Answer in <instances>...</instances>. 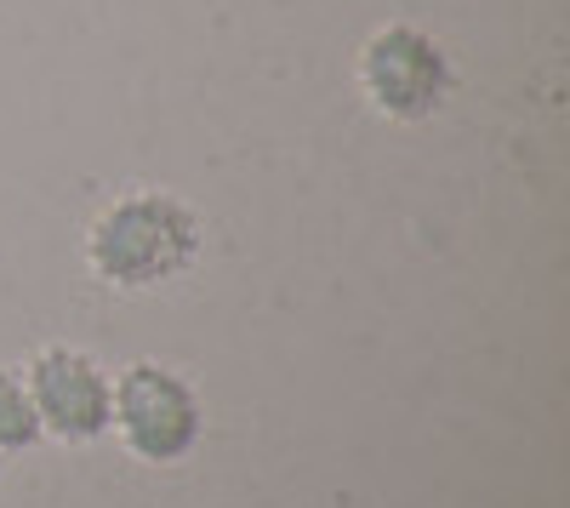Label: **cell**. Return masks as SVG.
Returning a JSON list of instances; mask_svg holds the SVG:
<instances>
[{
    "label": "cell",
    "instance_id": "5b68a950",
    "mask_svg": "<svg viewBox=\"0 0 570 508\" xmlns=\"http://www.w3.org/2000/svg\"><path fill=\"white\" fill-rule=\"evenodd\" d=\"M40 440V423H35V406H29V389L23 378L0 360V457L12 451H29Z\"/></svg>",
    "mask_w": 570,
    "mask_h": 508
},
{
    "label": "cell",
    "instance_id": "3957f363",
    "mask_svg": "<svg viewBox=\"0 0 570 508\" xmlns=\"http://www.w3.org/2000/svg\"><path fill=\"white\" fill-rule=\"evenodd\" d=\"M109 434L149 469H177L206 440V400L160 360H131L109 389Z\"/></svg>",
    "mask_w": 570,
    "mask_h": 508
},
{
    "label": "cell",
    "instance_id": "6da1fadb",
    "mask_svg": "<svg viewBox=\"0 0 570 508\" xmlns=\"http://www.w3.org/2000/svg\"><path fill=\"white\" fill-rule=\"evenodd\" d=\"M200 252L206 223L171 189H126L86 223V268L115 292H155L183 281Z\"/></svg>",
    "mask_w": 570,
    "mask_h": 508
},
{
    "label": "cell",
    "instance_id": "277c9868",
    "mask_svg": "<svg viewBox=\"0 0 570 508\" xmlns=\"http://www.w3.org/2000/svg\"><path fill=\"white\" fill-rule=\"evenodd\" d=\"M23 389L35 406V423L58 446H91L109 434V389L115 378L104 372L98 354L75 343H46L23 365Z\"/></svg>",
    "mask_w": 570,
    "mask_h": 508
},
{
    "label": "cell",
    "instance_id": "7a4b0ae2",
    "mask_svg": "<svg viewBox=\"0 0 570 508\" xmlns=\"http://www.w3.org/2000/svg\"><path fill=\"white\" fill-rule=\"evenodd\" d=\"M354 86L371 115H383L394 126H422L434 120L451 104V52L434 29L422 23H376L360 40V58H354Z\"/></svg>",
    "mask_w": 570,
    "mask_h": 508
}]
</instances>
